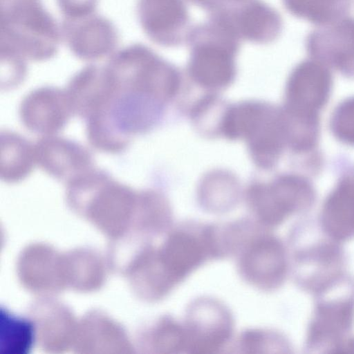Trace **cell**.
<instances>
[{
  "instance_id": "obj_8",
  "label": "cell",
  "mask_w": 354,
  "mask_h": 354,
  "mask_svg": "<svg viewBox=\"0 0 354 354\" xmlns=\"http://www.w3.org/2000/svg\"><path fill=\"white\" fill-rule=\"evenodd\" d=\"M241 40L268 44L276 40L283 29L279 12L263 0H244L232 9L218 13Z\"/></svg>"
},
{
  "instance_id": "obj_16",
  "label": "cell",
  "mask_w": 354,
  "mask_h": 354,
  "mask_svg": "<svg viewBox=\"0 0 354 354\" xmlns=\"http://www.w3.org/2000/svg\"><path fill=\"white\" fill-rule=\"evenodd\" d=\"M197 6L208 11L210 14L227 11L243 2L244 0H189Z\"/></svg>"
},
{
  "instance_id": "obj_5",
  "label": "cell",
  "mask_w": 354,
  "mask_h": 354,
  "mask_svg": "<svg viewBox=\"0 0 354 354\" xmlns=\"http://www.w3.org/2000/svg\"><path fill=\"white\" fill-rule=\"evenodd\" d=\"M62 38L79 59L97 61L111 57L119 42L113 24L95 12L75 19H64L60 26Z\"/></svg>"
},
{
  "instance_id": "obj_11",
  "label": "cell",
  "mask_w": 354,
  "mask_h": 354,
  "mask_svg": "<svg viewBox=\"0 0 354 354\" xmlns=\"http://www.w3.org/2000/svg\"><path fill=\"white\" fill-rule=\"evenodd\" d=\"M36 165L34 145L20 135L6 131L1 135V178L17 183L26 178Z\"/></svg>"
},
{
  "instance_id": "obj_13",
  "label": "cell",
  "mask_w": 354,
  "mask_h": 354,
  "mask_svg": "<svg viewBox=\"0 0 354 354\" xmlns=\"http://www.w3.org/2000/svg\"><path fill=\"white\" fill-rule=\"evenodd\" d=\"M153 346L160 353H187V339L183 323L172 316L162 317L154 329Z\"/></svg>"
},
{
  "instance_id": "obj_15",
  "label": "cell",
  "mask_w": 354,
  "mask_h": 354,
  "mask_svg": "<svg viewBox=\"0 0 354 354\" xmlns=\"http://www.w3.org/2000/svg\"><path fill=\"white\" fill-rule=\"evenodd\" d=\"M64 19L85 17L95 12L98 0H57Z\"/></svg>"
},
{
  "instance_id": "obj_2",
  "label": "cell",
  "mask_w": 354,
  "mask_h": 354,
  "mask_svg": "<svg viewBox=\"0 0 354 354\" xmlns=\"http://www.w3.org/2000/svg\"><path fill=\"white\" fill-rule=\"evenodd\" d=\"M240 38L221 17L210 15L192 27L187 41L190 49L189 73L200 85L211 88L227 86L236 74L235 58Z\"/></svg>"
},
{
  "instance_id": "obj_1",
  "label": "cell",
  "mask_w": 354,
  "mask_h": 354,
  "mask_svg": "<svg viewBox=\"0 0 354 354\" xmlns=\"http://www.w3.org/2000/svg\"><path fill=\"white\" fill-rule=\"evenodd\" d=\"M61 39L41 0H0V55L46 61L55 55Z\"/></svg>"
},
{
  "instance_id": "obj_6",
  "label": "cell",
  "mask_w": 354,
  "mask_h": 354,
  "mask_svg": "<svg viewBox=\"0 0 354 354\" xmlns=\"http://www.w3.org/2000/svg\"><path fill=\"white\" fill-rule=\"evenodd\" d=\"M137 13L144 32L153 42L174 47L187 41L192 28L184 0H138Z\"/></svg>"
},
{
  "instance_id": "obj_10",
  "label": "cell",
  "mask_w": 354,
  "mask_h": 354,
  "mask_svg": "<svg viewBox=\"0 0 354 354\" xmlns=\"http://www.w3.org/2000/svg\"><path fill=\"white\" fill-rule=\"evenodd\" d=\"M309 54L346 70L354 69V17L346 16L330 24L317 26L306 36Z\"/></svg>"
},
{
  "instance_id": "obj_17",
  "label": "cell",
  "mask_w": 354,
  "mask_h": 354,
  "mask_svg": "<svg viewBox=\"0 0 354 354\" xmlns=\"http://www.w3.org/2000/svg\"><path fill=\"white\" fill-rule=\"evenodd\" d=\"M217 231H218V225H217ZM220 247V246H219ZM221 250V249H220ZM222 255V254H221ZM223 258V257H222Z\"/></svg>"
},
{
  "instance_id": "obj_14",
  "label": "cell",
  "mask_w": 354,
  "mask_h": 354,
  "mask_svg": "<svg viewBox=\"0 0 354 354\" xmlns=\"http://www.w3.org/2000/svg\"><path fill=\"white\" fill-rule=\"evenodd\" d=\"M276 336L266 328H249L242 332L235 343V348L243 353H266L274 348Z\"/></svg>"
},
{
  "instance_id": "obj_4",
  "label": "cell",
  "mask_w": 354,
  "mask_h": 354,
  "mask_svg": "<svg viewBox=\"0 0 354 354\" xmlns=\"http://www.w3.org/2000/svg\"><path fill=\"white\" fill-rule=\"evenodd\" d=\"M267 230L259 225L234 257L241 279L264 292L277 287L283 272L281 248Z\"/></svg>"
},
{
  "instance_id": "obj_7",
  "label": "cell",
  "mask_w": 354,
  "mask_h": 354,
  "mask_svg": "<svg viewBox=\"0 0 354 354\" xmlns=\"http://www.w3.org/2000/svg\"><path fill=\"white\" fill-rule=\"evenodd\" d=\"M19 114L30 131L52 136L63 129L73 112L65 90L42 87L23 99Z\"/></svg>"
},
{
  "instance_id": "obj_12",
  "label": "cell",
  "mask_w": 354,
  "mask_h": 354,
  "mask_svg": "<svg viewBox=\"0 0 354 354\" xmlns=\"http://www.w3.org/2000/svg\"><path fill=\"white\" fill-rule=\"evenodd\" d=\"M292 16L315 26L330 24L347 16L351 0H281Z\"/></svg>"
},
{
  "instance_id": "obj_9",
  "label": "cell",
  "mask_w": 354,
  "mask_h": 354,
  "mask_svg": "<svg viewBox=\"0 0 354 354\" xmlns=\"http://www.w3.org/2000/svg\"><path fill=\"white\" fill-rule=\"evenodd\" d=\"M34 147L36 164L50 176L66 183L94 167L89 151L71 140L45 136Z\"/></svg>"
},
{
  "instance_id": "obj_3",
  "label": "cell",
  "mask_w": 354,
  "mask_h": 354,
  "mask_svg": "<svg viewBox=\"0 0 354 354\" xmlns=\"http://www.w3.org/2000/svg\"><path fill=\"white\" fill-rule=\"evenodd\" d=\"M183 324L187 339V353L211 354L218 352L230 342L234 319L221 300L201 296L187 306Z\"/></svg>"
}]
</instances>
